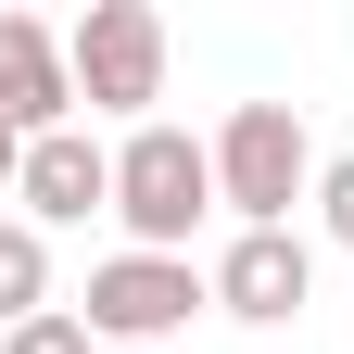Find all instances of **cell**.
Instances as JSON below:
<instances>
[{
    "label": "cell",
    "instance_id": "cell-1",
    "mask_svg": "<svg viewBox=\"0 0 354 354\" xmlns=\"http://www.w3.org/2000/svg\"><path fill=\"white\" fill-rule=\"evenodd\" d=\"M114 215H127V253H190V228L215 215V140L190 127H127L114 140Z\"/></svg>",
    "mask_w": 354,
    "mask_h": 354
},
{
    "label": "cell",
    "instance_id": "cell-2",
    "mask_svg": "<svg viewBox=\"0 0 354 354\" xmlns=\"http://www.w3.org/2000/svg\"><path fill=\"white\" fill-rule=\"evenodd\" d=\"M215 203L241 228H291V203H317V140L291 102H228L215 127Z\"/></svg>",
    "mask_w": 354,
    "mask_h": 354
},
{
    "label": "cell",
    "instance_id": "cell-3",
    "mask_svg": "<svg viewBox=\"0 0 354 354\" xmlns=\"http://www.w3.org/2000/svg\"><path fill=\"white\" fill-rule=\"evenodd\" d=\"M64 64H76V102L88 114L152 127V102H165V13L152 0H88V13L64 26Z\"/></svg>",
    "mask_w": 354,
    "mask_h": 354
},
{
    "label": "cell",
    "instance_id": "cell-4",
    "mask_svg": "<svg viewBox=\"0 0 354 354\" xmlns=\"http://www.w3.org/2000/svg\"><path fill=\"white\" fill-rule=\"evenodd\" d=\"M203 304H215V279L190 253H114V266H88L76 317H88V342H177Z\"/></svg>",
    "mask_w": 354,
    "mask_h": 354
},
{
    "label": "cell",
    "instance_id": "cell-5",
    "mask_svg": "<svg viewBox=\"0 0 354 354\" xmlns=\"http://www.w3.org/2000/svg\"><path fill=\"white\" fill-rule=\"evenodd\" d=\"M203 279H215V304H228L241 329H291L304 304H317V241L304 228H241Z\"/></svg>",
    "mask_w": 354,
    "mask_h": 354
},
{
    "label": "cell",
    "instance_id": "cell-6",
    "mask_svg": "<svg viewBox=\"0 0 354 354\" xmlns=\"http://www.w3.org/2000/svg\"><path fill=\"white\" fill-rule=\"evenodd\" d=\"M26 228H88V215H114V152L88 140V127H51V140H26V177H13Z\"/></svg>",
    "mask_w": 354,
    "mask_h": 354
},
{
    "label": "cell",
    "instance_id": "cell-7",
    "mask_svg": "<svg viewBox=\"0 0 354 354\" xmlns=\"http://www.w3.org/2000/svg\"><path fill=\"white\" fill-rule=\"evenodd\" d=\"M0 127H13V140L76 127V64H64V38L38 13H0Z\"/></svg>",
    "mask_w": 354,
    "mask_h": 354
},
{
    "label": "cell",
    "instance_id": "cell-8",
    "mask_svg": "<svg viewBox=\"0 0 354 354\" xmlns=\"http://www.w3.org/2000/svg\"><path fill=\"white\" fill-rule=\"evenodd\" d=\"M51 317V241L26 228V215H0V329Z\"/></svg>",
    "mask_w": 354,
    "mask_h": 354
},
{
    "label": "cell",
    "instance_id": "cell-9",
    "mask_svg": "<svg viewBox=\"0 0 354 354\" xmlns=\"http://www.w3.org/2000/svg\"><path fill=\"white\" fill-rule=\"evenodd\" d=\"M0 354H88V317H76V304H51V317L0 329Z\"/></svg>",
    "mask_w": 354,
    "mask_h": 354
},
{
    "label": "cell",
    "instance_id": "cell-10",
    "mask_svg": "<svg viewBox=\"0 0 354 354\" xmlns=\"http://www.w3.org/2000/svg\"><path fill=\"white\" fill-rule=\"evenodd\" d=\"M317 228L354 253V152H329V165H317Z\"/></svg>",
    "mask_w": 354,
    "mask_h": 354
},
{
    "label": "cell",
    "instance_id": "cell-11",
    "mask_svg": "<svg viewBox=\"0 0 354 354\" xmlns=\"http://www.w3.org/2000/svg\"><path fill=\"white\" fill-rule=\"evenodd\" d=\"M13 177H26V140H13V127H0V190H13Z\"/></svg>",
    "mask_w": 354,
    "mask_h": 354
}]
</instances>
